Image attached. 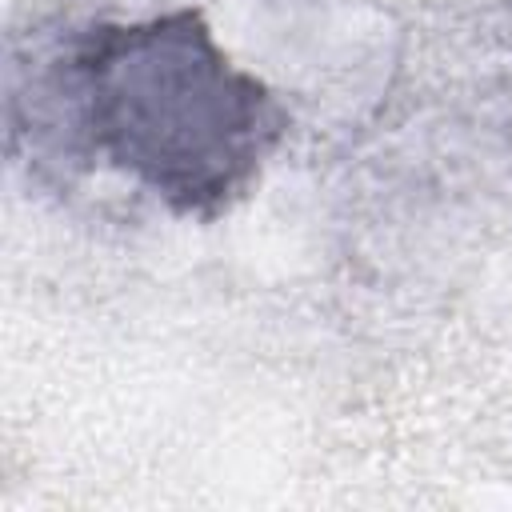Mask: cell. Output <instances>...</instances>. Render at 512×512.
<instances>
[{
	"label": "cell",
	"mask_w": 512,
	"mask_h": 512,
	"mask_svg": "<svg viewBox=\"0 0 512 512\" xmlns=\"http://www.w3.org/2000/svg\"><path fill=\"white\" fill-rule=\"evenodd\" d=\"M88 76L92 120L124 164L188 204L232 192L276 132L260 88L224 68L188 20L124 32L88 60Z\"/></svg>",
	"instance_id": "1"
}]
</instances>
